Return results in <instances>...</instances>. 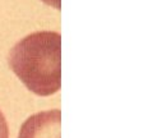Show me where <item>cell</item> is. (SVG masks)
Instances as JSON below:
<instances>
[{"label":"cell","mask_w":153,"mask_h":138,"mask_svg":"<svg viewBox=\"0 0 153 138\" xmlns=\"http://www.w3.org/2000/svg\"><path fill=\"white\" fill-rule=\"evenodd\" d=\"M0 138H9V129L5 116L0 110Z\"/></svg>","instance_id":"cell-3"},{"label":"cell","mask_w":153,"mask_h":138,"mask_svg":"<svg viewBox=\"0 0 153 138\" xmlns=\"http://www.w3.org/2000/svg\"><path fill=\"white\" fill-rule=\"evenodd\" d=\"M45 4H47V5H50L52 8L57 9V10H60L61 9V4H60V0H42Z\"/></svg>","instance_id":"cell-4"},{"label":"cell","mask_w":153,"mask_h":138,"mask_svg":"<svg viewBox=\"0 0 153 138\" xmlns=\"http://www.w3.org/2000/svg\"><path fill=\"white\" fill-rule=\"evenodd\" d=\"M8 63L23 84L37 96H51L61 86V36L41 31L12 47Z\"/></svg>","instance_id":"cell-1"},{"label":"cell","mask_w":153,"mask_h":138,"mask_svg":"<svg viewBox=\"0 0 153 138\" xmlns=\"http://www.w3.org/2000/svg\"><path fill=\"white\" fill-rule=\"evenodd\" d=\"M59 109L33 114L23 123L18 138H60Z\"/></svg>","instance_id":"cell-2"}]
</instances>
